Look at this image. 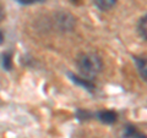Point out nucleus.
Masks as SVG:
<instances>
[{
	"label": "nucleus",
	"mask_w": 147,
	"mask_h": 138,
	"mask_svg": "<svg viewBox=\"0 0 147 138\" xmlns=\"http://www.w3.org/2000/svg\"><path fill=\"white\" fill-rule=\"evenodd\" d=\"M76 66L81 77L93 81L103 70V61L97 53H82L76 59Z\"/></svg>",
	"instance_id": "nucleus-1"
},
{
	"label": "nucleus",
	"mask_w": 147,
	"mask_h": 138,
	"mask_svg": "<svg viewBox=\"0 0 147 138\" xmlns=\"http://www.w3.org/2000/svg\"><path fill=\"white\" fill-rule=\"evenodd\" d=\"M55 23L57 27L63 32L72 31L75 27V18H74L70 13L66 12H58L55 16Z\"/></svg>",
	"instance_id": "nucleus-2"
},
{
	"label": "nucleus",
	"mask_w": 147,
	"mask_h": 138,
	"mask_svg": "<svg viewBox=\"0 0 147 138\" xmlns=\"http://www.w3.org/2000/svg\"><path fill=\"white\" fill-rule=\"evenodd\" d=\"M67 76H69V78H70V81L72 82V83L82 87V88L86 89L88 93L93 94L96 92V84L93 83V81L81 77L80 75H75V73H72V72H67Z\"/></svg>",
	"instance_id": "nucleus-3"
},
{
	"label": "nucleus",
	"mask_w": 147,
	"mask_h": 138,
	"mask_svg": "<svg viewBox=\"0 0 147 138\" xmlns=\"http://www.w3.org/2000/svg\"><path fill=\"white\" fill-rule=\"evenodd\" d=\"M118 113L113 110H102V111L94 113V119H97L99 122L104 125H113L118 121Z\"/></svg>",
	"instance_id": "nucleus-4"
},
{
	"label": "nucleus",
	"mask_w": 147,
	"mask_h": 138,
	"mask_svg": "<svg viewBox=\"0 0 147 138\" xmlns=\"http://www.w3.org/2000/svg\"><path fill=\"white\" fill-rule=\"evenodd\" d=\"M134 61H135V65H136L140 77L147 82V58L134 56Z\"/></svg>",
	"instance_id": "nucleus-5"
},
{
	"label": "nucleus",
	"mask_w": 147,
	"mask_h": 138,
	"mask_svg": "<svg viewBox=\"0 0 147 138\" xmlns=\"http://www.w3.org/2000/svg\"><path fill=\"white\" fill-rule=\"evenodd\" d=\"M118 0H93L94 6L100 11H109L112 7L115 6Z\"/></svg>",
	"instance_id": "nucleus-6"
},
{
	"label": "nucleus",
	"mask_w": 147,
	"mask_h": 138,
	"mask_svg": "<svg viewBox=\"0 0 147 138\" xmlns=\"http://www.w3.org/2000/svg\"><path fill=\"white\" fill-rule=\"evenodd\" d=\"M75 117L81 122L88 121V120L94 119V113L90 111V110H85V109H77L75 113Z\"/></svg>",
	"instance_id": "nucleus-7"
},
{
	"label": "nucleus",
	"mask_w": 147,
	"mask_h": 138,
	"mask_svg": "<svg viewBox=\"0 0 147 138\" xmlns=\"http://www.w3.org/2000/svg\"><path fill=\"white\" fill-rule=\"evenodd\" d=\"M137 32H139L141 38L147 40V15L140 18L139 23H137Z\"/></svg>",
	"instance_id": "nucleus-8"
},
{
	"label": "nucleus",
	"mask_w": 147,
	"mask_h": 138,
	"mask_svg": "<svg viewBox=\"0 0 147 138\" xmlns=\"http://www.w3.org/2000/svg\"><path fill=\"white\" fill-rule=\"evenodd\" d=\"M3 67L7 71H10L12 68V53L11 52H5L3 54Z\"/></svg>",
	"instance_id": "nucleus-9"
},
{
	"label": "nucleus",
	"mask_w": 147,
	"mask_h": 138,
	"mask_svg": "<svg viewBox=\"0 0 147 138\" xmlns=\"http://www.w3.org/2000/svg\"><path fill=\"white\" fill-rule=\"evenodd\" d=\"M136 131L137 130L134 125H126L123 130V138H131Z\"/></svg>",
	"instance_id": "nucleus-10"
},
{
	"label": "nucleus",
	"mask_w": 147,
	"mask_h": 138,
	"mask_svg": "<svg viewBox=\"0 0 147 138\" xmlns=\"http://www.w3.org/2000/svg\"><path fill=\"white\" fill-rule=\"evenodd\" d=\"M17 3L22 4V5H31V4H37V3H44L45 0H16Z\"/></svg>",
	"instance_id": "nucleus-11"
},
{
	"label": "nucleus",
	"mask_w": 147,
	"mask_h": 138,
	"mask_svg": "<svg viewBox=\"0 0 147 138\" xmlns=\"http://www.w3.org/2000/svg\"><path fill=\"white\" fill-rule=\"evenodd\" d=\"M131 138H147V135H145V133H142V132L136 131L134 133V136H132Z\"/></svg>",
	"instance_id": "nucleus-12"
},
{
	"label": "nucleus",
	"mask_w": 147,
	"mask_h": 138,
	"mask_svg": "<svg viewBox=\"0 0 147 138\" xmlns=\"http://www.w3.org/2000/svg\"><path fill=\"white\" fill-rule=\"evenodd\" d=\"M4 38H5V37H4V32L0 31V45L4 43Z\"/></svg>",
	"instance_id": "nucleus-13"
},
{
	"label": "nucleus",
	"mask_w": 147,
	"mask_h": 138,
	"mask_svg": "<svg viewBox=\"0 0 147 138\" xmlns=\"http://www.w3.org/2000/svg\"><path fill=\"white\" fill-rule=\"evenodd\" d=\"M4 18V10H3V7L0 6V21H1Z\"/></svg>",
	"instance_id": "nucleus-14"
},
{
	"label": "nucleus",
	"mask_w": 147,
	"mask_h": 138,
	"mask_svg": "<svg viewBox=\"0 0 147 138\" xmlns=\"http://www.w3.org/2000/svg\"><path fill=\"white\" fill-rule=\"evenodd\" d=\"M71 1H72V3H74V1H76V0H71Z\"/></svg>",
	"instance_id": "nucleus-15"
}]
</instances>
